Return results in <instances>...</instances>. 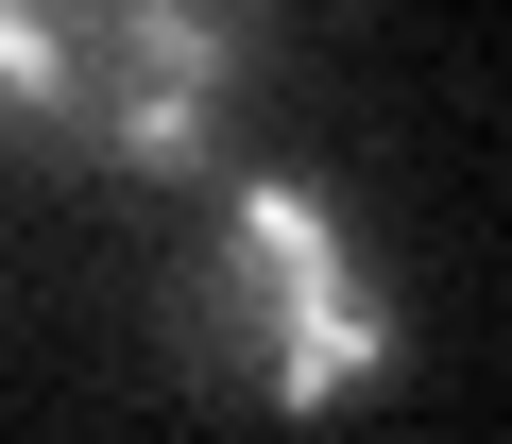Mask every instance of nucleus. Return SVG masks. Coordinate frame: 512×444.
Here are the masks:
<instances>
[{"mask_svg": "<svg viewBox=\"0 0 512 444\" xmlns=\"http://www.w3.org/2000/svg\"><path fill=\"white\" fill-rule=\"evenodd\" d=\"M274 0H0V103L86 171H188Z\"/></svg>", "mask_w": 512, "mask_h": 444, "instance_id": "1", "label": "nucleus"}, {"mask_svg": "<svg viewBox=\"0 0 512 444\" xmlns=\"http://www.w3.org/2000/svg\"><path fill=\"white\" fill-rule=\"evenodd\" d=\"M171 325H188V359H205L222 393L291 410V427H308V410H359V393L393 376V308H376L359 257H342V205L291 188V171L222 188V222H205Z\"/></svg>", "mask_w": 512, "mask_h": 444, "instance_id": "2", "label": "nucleus"}]
</instances>
